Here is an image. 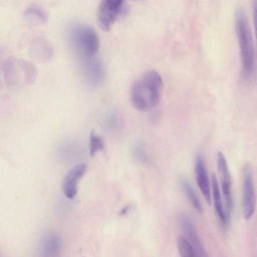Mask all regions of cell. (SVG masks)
Returning a JSON list of instances; mask_svg holds the SVG:
<instances>
[{
    "label": "cell",
    "instance_id": "cell-1",
    "mask_svg": "<svg viewBox=\"0 0 257 257\" xmlns=\"http://www.w3.org/2000/svg\"><path fill=\"white\" fill-rule=\"evenodd\" d=\"M163 88V79L158 72H146L132 86L130 97L133 106L141 111L153 109L161 100Z\"/></svg>",
    "mask_w": 257,
    "mask_h": 257
},
{
    "label": "cell",
    "instance_id": "cell-2",
    "mask_svg": "<svg viewBox=\"0 0 257 257\" xmlns=\"http://www.w3.org/2000/svg\"><path fill=\"white\" fill-rule=\"evenodd\" d=\"M235 29L238 40L244 75L250 76L255 66V51L253 38L244 10L237 8L235 13Z\"/></svg>",
    "mask_w": 257,
    "mask_h": 257
},
{
    "label": "cell",
    "instance_id": "cell-3",
    "mask_svg": "<svg viewBox=\"0 0 257 257\" xmlns=\"http://www.w3.org/2000/svg\"><path fill=\"white\" fill-rule=\"evenodd\" d=\"M71 41L76 51L84 58L93 57L99 48V39L94 30L85 25L73 28Z\"/></svg>",
    "mask_w": 257,
    "mask_h": 257
},
{
    "label": "cell",
    "instance_id": "cell-4",
    "mask_svg": "<svg viewBox=\"0 0 257 257\" xmlns=\"http://www.w3.org/2000/svg\"><path fill=\"white\" fill-rule=\"evenodd\" d=\"M255 207V195L252 168L247 164L244 165L242 170V210L245 220H249L252 217Z\"/></svg>",
    "mask_w": 257,
    "mask_h": 257
},
{
    "label": "cell",
    "instance_id": "cell-5",
    "mask_svg": "<svg viewBox=\"0 0 257 257\" xmlns=\"http://www.w3.org/2000/svg\"><path fill=\"white\" fill-rule=\"evenodd\" d=\"M124 0H102L97 13V23L100 28L109 31L118 15L122 13Z\"/></svg>",
    "mask_w": 257,
    "mask_h": 257
},
{
    "label": "cell",
    "instance_id": "cell-6",
    "mask_svg": "<svg viewBox=\"0 0 257 257\" xmlns=\"http://www.w3.org/2000/svg\"><path fill=\"white\" fill-rule=\"evenodd\" d=\"M217 162L222 194L225 203V211L226 217L229 221L233 207L231 181L226 159L221 152L217 153Z\"/></svg>",
    "mask_w": 257,
    "mask_h": 257
},
{
    "label": "cell",
    "instance_id": "cell-7",
    "mask_svg": "<svg viewBox=\"0 0 257 257\" xmlns=\"http://www.w3.org/2000/svg\"><path fill=\"white\" fill-rule=\"evenodd\" d=\"M53 50L51 44L45 38L37 37L33 39L30 43L28 54L34 61L44 63L52 57Z\"/></svg>",
    "mask_w": 257,
    "mask_h": 257
},
{
    "label": "cell",
    "instance_id": "cell-8",
    "mask_svg": "<svg viewBox=\"0 0 257 257\" xmlns=\"http://www.w3.org/2000/svg\"><path fill=\"white\" fill-rule=\"evenodd\" d=\"M87 170L84 164L73 167L65 176L63 182V190L66 197L73 198L77 192V184Z\"/></svg>",
    "mask_w": 257,
    "mask_h": 257
},
{
    "label": "cell",
    "instance_id": "cell-9",
    "mask_svg": "<svg viewBox=\"0 0 257 257\" xmlns=\"http://www.w3.org/2000/svg\"><path fill=\"white\" fill-rule=\"evenodd\" d=\"M179 222L188 240L197 251L198 256H208L189 216L186 213H180Z\"/></svg>",
    "mask_w": 257,
    "mask_h": 257
},
{
    "label": "cell",
    "instance_id": "cell-10",
    "mask_svg": "<svg viewBox=\"0 0 257 257\" xmlns=\"http://www.w3.org/2000/svg\"><path fill=\"white\" fill-rule=\"evenodd\" d=\"M195 171L196 182L207 204L210 205L211 198L208 177L203 159L200 154H197L196 156Z\"/></svg>",
    "mask_w": 257,
    "mask_h": 257
},
{
    "label": "cell",
    "instance_id": "cell-11",
    "mask_svg": "<svg viewBox=\"0 0 257 257\" xmlns=\"http://www.w3.org/2000/svg\"><path fill=\"white\" fill-rule=\"evenodd\" d=\"M2 66L6 85L10 87H14L19 80L17 60L13 56L8 57L3 61Z\"/></svg>",
    "mask_w": 257,
    "mask_h": 257
},
{
    "label": "cell",
    "instance_id": "cell-12",
    "mask_svg": "<svg viewBox=\"0 0 257 257\" xmlns=\"http://www.w3.org/2000/svg\"><path fill=\"white\" fill-rule=\"evenodd\" d=\"M211 182L215 210L222 226L226 228L228 226L229 221L226 217L225 211L223 206L217 179L214 173L211 175Z\"/></svg>",
    "mask_w": 257,
    "mask_h": 257
},
{
    "label": "cell",
    "instance_id": "cell-13",
    "mask_svg": "<svg viewBox=\"0 0 257 257\" xmlns=\"http://www.w3.org/2000/svg\"><path fill=\"white\" fill-rule=\"evenodd\" d=\"M23 15L24 19L31 24H45L49 17L47 12L36 3L28 5L24 10Z\"/></svg>",
    "mask_w": 257,
    "mask_h": 257
},
{
    "label": "cell",
    "instance_id": "cell-14",
    "mask_svg": "<svg viewBox=\"0 0 257 257\" xmlns=\"http://www.w3.org/2000/svg\"><path fill=\"white\" fill-rule=\"evenodd\" d=\"M17 62L22 70L23 84L26 86L32 84L38 76V70L35 64L31 61L23 59L17 60Z\"/></svg>",
    "mask_w": 257,
    "mask_h": 257
},
{
    "label": "cell",
    "instance_id": "cell-15",
    "mask_svg": "<svg viewBox=\"0 0 257 257\" xmlns=\"http://www.w3.org/2000/svg\"><path fill=\"white\" fill-rule=\"evenodd\" d=\"M60 247V240L59 236L55 233H51L47 235L42 240L41 248L42 252L46 255H53L58 252Z\"/></svg>",
    "mask_w": 257,
    "mask_h": 257
},
{
    "label": "cell",
    "instance_id": "cell-16",
    "mask_svg": "<svg viewBox=\"0 0 257 257\" xmlns=\"http://www.w3.org/2000/svg\"><path fill=\"white\" fill-rule=\"evenodd\" d=\"M179 182L183 190L194 208L199 213H202L203 211V206L195 190L189 181L185 177H181L179 179Z\"/></svg>",
    "mask_w": 257,
    "mask_h": 257
},
{
    "label": "cell",
    "instance_id": "cell-17",
    "mask_svg": "<svg viewBox=\"0 0 257 257\" xmlns=\"http://www.w3.org/2000/svg\"><path fill=\"white\" fill-rule=\"evenodd\" d=\"M92 58H86L87 61L85 66V71L89 80L93 83H97L103 78V69L101 64L91 59Z\"/></svg>",
    "mask_w": 257,
    "mask_h": 257
},
{
    "label": "cell",
    "instance_id": "cell-18",
    "mask_svg": "<svg viewBox=\"0 0 257 257\" xmlns=\"http://www.w3.org/2000/svg\"><path fill=\"white\" fill-rule=\"evenodd\" d=\"M177 246L179 253L181 256H198L197 251L190 242L182 235L178 237Z\"/></svg>",
    "mask_w": 257,
    "mask_h": 257
},
{
    "label": "cell",
    "instance_id": "cell-19",
    "mask_svg": "<svg viewBox=\"0 0 257 257\" xmlns=\"http://www.w3.org/2000/svg\"><path fill=\"white\" fill-rule=\"evenodd\" d=\"M104 144L102 139L95 132L91 131L89 136V151L91 156L104 149Z\"/></svg>",
    "mask_w": 257,
    "mask_h": 257
},
{
    "label": "cell",
    "instance_id": "cell-20",
    "mask_svg": "<svg viewBox=\"0 0 257 257\" xmlns=\"http://www.w3.org/2000/svg\"><path fill=\"white\" fill-rule=\"evenodd\" d=\"M129 209V207L128 206H126L124 208H123V209H122L120 212V214L121 215H124V214H125L126 213V212L128 211Z\"/></svg>",
    "mask_w": 257,
    "mask_h": 257
},
{
    "label": "cell",
    "instance_id": "cell-21",
    "mask_svg": "<svg viewBox=\"0 0 257 257\" xmlns=\"http://www.w3.org/2000/svg\"><path fill=\"white\" fill-rule=\"evenodd\" d=\"M3 89V84L1 81H0V92L2 91Z\"/></svg>",
    "mask_w": 257,
    "mask_h": 257
}]
</instances>
